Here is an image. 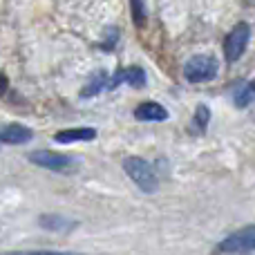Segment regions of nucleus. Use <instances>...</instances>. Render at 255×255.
I'll list each match as a JSON object with an SVG mask.
<instances>
[{
  "label": "nucleus",
  "mask_w": 255,
  "mask_h": 255,
  "mask_svg": "<svg viewBox=\"0 0 255 255\" xmlns=\"http://www.w3.org/2000/svg\"><path fill=\"white\" fill-rule=\"evenodd\" d=\"M124 170L143 193H154V190H157V175H154L152 166H150L145 159L128 157L124 161Z\"/></svg>",
  "instance_id": "1"
},
{
  "label": "nucleus",
  "mask_w": 255,
  "mask_h": 255,
  "mask_svg": "<svg viewBox=\"0 0 255 255\" xmlns=\"http://www.w3.org/2000/svg\"><path fill=\"white\" fill-rule=\"evenodd\" d=\"M184 76L190 83H204L217 76V61L213 56H193L184 67Z\"/></svg>",
  "instance_id": "2"
},
{
  "label": "nucleus",
  "mask_w": 255,
  "mask_h": 255,
  "mask_svg": "<svg viewBox=\"0 0 255 255\" xmlns=\"http://www.w3.org/2000/svg\"><path fill=\"white\" fill-rule=\"evenodd\" d=\"M249 38H251V27L247 22H238V25L231 29V34L226 36L224 40V56L229 63H235L240 56L244 54L249 45Z\"/></svg>",
  "instance_id": "3"
},
{
  "label": "nucleus",
  "mask_w": 255,
  "mask_h": 255,
  "mask_svg": "<svg viewBox=\"0 0 255 255\" xmlns=\"http://www.w3.org/2000/svg\"><path fill=\"white\" fill-rule=\"evenodd\" d=\"M255 251V226L235 231L233 235L217 244V253H251Z\"/></svg>",
  "instance_id": "4"
},
{
  "label": "nucleus",
  "mask_w": 255,
  "mask_h": 255,
  "mask_svg": "<svg viewBox=\"0 0 255 255\" xmlns=\"http://www.w3.org/2000/svg\"><path fill=\"white\" fill-rule=\"evenodd\" d=\"M29 161L36 163L40 168H47V170H67L72 166V159L65 157V154H58V152H49V150H36V152L29 154Z\"/></svg>",
  "instance_id": "5"
},
{
  "label": "nucleus",
  "mask_w": 255,
  "mask_h": 255,
  "mask_svg": "<svg viewBox=\"0 0 255 255\" xmlns=\"http://www.w3.org/2000/svg\"><path fill=\"white\" fill-rule=\"evenodd\" d=\"M119 83H128L132 88H143L145 85V72L141 67H128L115 74V79L110 81V88H117Z\"/></svg>",
  "instance_id": "6"
},
{
  "label": "nucleus",
  "mask_w": 255,
  "mask_h": 255,
  "mask_svg": "<svg viewBox=\"0 0 255 255\" xmlns=\"http://www.w3.org/2000/svg\"><path fill=\"white\" fill-rule=\"evenodd\" d=\"M97 136L94 128H70V130H61L54 134L56 143H74V141H92Z\"/></svg>",
  "instance_id": "7"
},
{
  "label": "nucleus",
  "mask_w": 255,
  "mask_h": 255,
  "mask_svg": "<svg viewBox=\"0 0 255 255\" xmlns=\"http://www.w3.org/2000/svg\"><path fill=\"white\" fill-rule=\"evenodd\" d=\"M134 117L139 121H166L168 119V112H166V108L159 106V103L145 101V103H141V106L134 110Z\"/></svg>",
  "instance_id": "8"
},
{
  "label": "nucleus",
  "mask_w": 255,
  "mask_h": 255,
  "mask_svg": "<svg viewBox=\"0 0 255 255\" xmlns=\"http://www.w3.org/2000/svg\"><path fill=\"white\" fill-rule=\"evenodd\" d=\"M31 139V130L25 126H18V124H11V126H4L0 128V141H4V143H25V141Z\"/></svg>",
  "instance_id": "9"
},
{
  "label": "nucleus",
  "mask_w": 255,
  "mask_h": 255,
  "mask_svg": "<svg viewBox=\"0 0 255 255\" xmlns=\"http://www.w3.org/2000/svg\"><path fill=\"white\" fill-rule=\"evenodd\" d=\"M253 101H255V88H253V83L242 85V88L235 92V106H238V108H247V106H251Z\"/></svg>",
  "instance_id": "10"
},
{
  "label": "nucleus",
  "mask_w": 255,
  "mask_h": 255,
  "mask_svg": "<svg viewBox=\"0 0 255 255\" xmlns=\"http://www.w3.org/2000/svg\"><path fill=\"white\" fill-rule=\"evenodd\" d=\"M65 222L67 220H63V217H52V215L40 217V224H43L45 229H54V231H65V229L74 226V222H72V224H65Z\"/></svg>",
  "instance_id": "11"
},
{
  "label": "nucleus",
  "mask_w": 255,
  "mask_h": 255,
  "mask_svg": "<svg viewBox=\"0 0 255 255\" xmlns=\"http://www.w3.org/2000/svg\"><path fill=\"white\" fill-rule=\"evenodd\" d=\"M208 121H211V110L206 106H197V110H195V128L197 130H206Z\"/></svg>",
  "instance_id": "12"
},
{
  "label": "nucleus",
  "mask_w": 255,
  "mask_h": 255,
  "mask_svg": "<svg viewBox=\"0 0 255 255\" xmlns=\"http://www.w3.org/2000/svg\"><path fill=\"white\" fill-rule=\"evenodd\" d=\"M132 4V20H134V25L143 27L145 22V7H143V0H130Z\"/></svg>",
  "instance_id": "13"
},
{
  "label": "nucleus",
  "mask_w": 255,
  "mask_h": 255,
  "mask_svg": "<svg viewBox=\"0 0 255 255\" xmlns=\"http://www.w3.org/2000/svg\"><path fill=\"white\" fill-rule=\"evenodd\" d=\"M103 85H106V72H101L99 76H94V81L83 90V94H85V97H92V94H97Z\"/></svg>",
  "instance_id": "14"
},
{
  "label": "nucleus",
  "mask_w": 255,
  "mask_h": 255,
  "mask_svg": "<svg viewBox=\"0 0 255 255\" xmlns=\"http://www.w3.org/2000/svg\"><path fill=\"white\" fill-rule=\"evenodd\" d=\"M7 79H4V74H0V97H2L4 92H7Z\"/></svg>",
  "instance_id": "15"
},
{
  "label": "nucleus",
  "mask_w": 255,
  "mask_h": 255,
  "mask_svg": "<svg viewBox=\"0 0 255 255\" xmlns=\"http://www.w3.org/2000/svg\"><path fill=\"white\" fill-rule=\"evenodd\" d=\"M253 88H255V81H253Z\"/></svg>",
  "instance_id": "16"
}]
</instances>
